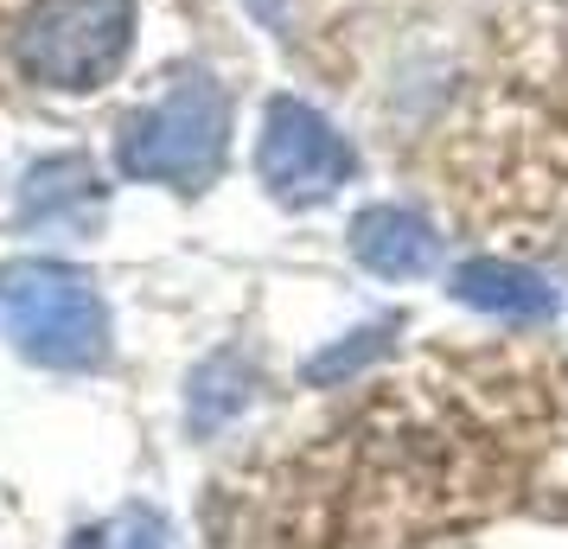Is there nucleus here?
Masks as SVG:
<instances>
[{"label":"nucleus","mask_w":568,"mask_h":549,"mask_svg":"<svg viewBox=\"0 0 568 549\" xmlns=\"http://www.w3.org/2000/svg\"><path fill=\"white\" fill-rule=\"evenodd\" d=\"M250 403V377L236 358H211L199 377H192V428H224Z\"/></svg>","instance_id":"7"},{"label":"nucleus","mask_w":568,"mask_h":549,"mask_svg":"<svg viewBox=\"0 0 568 549\" xmlns=\"http://www.w3.org/2000/svg\"><path fill=\"white\" fill-rule=\"evenodd\" d=\"M352 256L384 282H415L440 262V236L428 231V217L403 205H371L352 217Z\"/></svg>","instance_id":"5"},{"label":"nucleus","mask_w":568,"mask_h":549,"mask_svg":"<svg viewBox=\"0 0 568 549\" xmlns=\"http://www.w3.org/2000/svg\"><path fill=\"white\" fill-rule=\"evenodd\" d=\"M0 333L45 370H97L109 358V307L97 282L52 256L0 262Z\"/></svg>","instance_id":"1"},{"label":"nucleus","mask_w":568,"mask_h":549,"mask_svg":"<svg viewBox=\"0 0 568 549\" xmlns=\"http://www.w3.org/2000/svg\"><path fill=\"white\" fill-rule=\"evenodd\" d=\"M256 173L282 205H320L333 199L338 185L358 173L352 141L301 96H275L262 109V134H256Z\"/></svg>","instance_id":"4"},{"label":"nucleus","mask_w":568,"mask_h":549,"mask_svg":"<svg viewBox=\"0 0 568 549\" xmlns=\"http://www.w3.org/2000/svg\"><path fill=\"white\" fill-rule=\"evenodd\" d=\"M454 301H466V307H479L491 319H511V326L556 319V307H562V294L549 288L537 268L505 262V256H479L466 268H454Z\"/></svg>","instance_id":"6"},{"label":"nucleus","mask_w":568,"mask_h":549,"mask_svg":"<svg viewBox=\"0 0 568 549\" xmlns=\"http://www.w3.org/2000/svg\"><path fill=\"white\" fill-rule=\"evenodd\" d=\"M134 0H39L13 32V64L45 90H97L134 52Z\"/></svg>","instance_id":"2"},{"label":"nucleus","mask_w":568,"mask_h":549,"mask_svg":"<svg viewBox=\"0 0 568 549\" xmlns=\"http://www.w3.org/2000/svg\"><path fill=\"white\" fill-rule=\"evenodd\" d=\"M231 141V103L211 78L173 83L160 103H148L141 115H129V129L115 141V160L129 180L154 185H205L224 160Z\"/></svg>","instance_id":"3"},{"label":"nucleus","mask_w":568,"mask_h":549,"mask_svg":"<svg viewBox=\"0 0 568 549\" xmlns=\"http://www.w3.org/2000/svg\"><path fill=\"white\" fill-rule=\"evenodd\" d=\"M384 352V326H371V333H352V345H333V352H320L307 365L313 384H338V377H352L358 365H371Z\"/></svg>","instance_id":"8"}]
</instances>
